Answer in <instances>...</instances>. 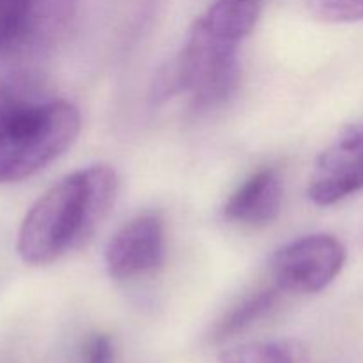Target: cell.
Here are the masks:
<instances>
[{"label":"cell","instance_id":"cell-1","mask_svg":"<svg viewBox=\"0 0 363 363\" xmlns=\"http://www.w3.org/2000/svg\"><path fill=\"white\" fill-rule=\"evenodd\" d=\"M116 170L91 165L69 174L32 204L18 230L16 250L25 264L46 266L80 248L112 211Z\"/></svg>","mask_w":363,"mask_h":363},{"label":"cell","instance_id":"cell-2","mask_svg":"<svg viewBox=\"0 0 363 363\" xmlns=\"http://www.w3.org/2000/svg\"><path fill=\"white\" fill-rule=\"evenodd\" d=\"M80 133L78 108L20 80L0 84V184L20 183L62 156Z\"/></svg>","mask_w":363,"mask_h":363},{"label":"cell","instance_id":"cell-3","mask_svg":"<svg viewBox=\"0 0 363 363\" xmlns=\"http://www.w3.org/2000/svg\"><path fill=\"white\" fill-rule=\"evenodd\" d=\"M240 45L199 18L179 55L155 80V98L163 101L188 92L199 108L222 103L236 87Z\"/></svg>","mask_w":363,"mask_h":363},{"label":"cell","instance_id":"cell-4","mask_svg":"<svg viewBox=\"0 0 363 363\" xmlns=\"http://www.w3.org/2000/svg\"><path fill=\"white\" fill-rule=\"evenodd\" d=\"M346 264V248L330 234L300 238L272 257V275L284 293L314 294L326 289Z\"/></svg>","mask_w":363,"mask_h":363},{"label":"cell","instance_id":"cell-5","mask_svg":"<svg viewBox=\"0 0 363 363\" xmlns=\"http://www.w3.org/2000/svg\"><path fill=\"white\" fill-rule=\"evenodd\" d=\"M77 0H0V57L50 45L66 28Z\"/></svg>","mask_w":363,"mask_h":363},{"label":"cell","instance_id":"cell-6","mask_svg":"<svg viewBox=\"0 0 363 363\" xmlns=\"http://www.w3.org/2000/svg\"><path fill=\"white\" fill-rule=\"evenodd\" d=\"M363 190V124H351L318 158L307 195L315 206H333Z\"/></svg>","mask_w":363,"mask_h":363},{"label":"cell","instance_id":"cell-7","mask_svg":"<svg viewBox=\"0 0 363 363\" xmlns=\"http://www.w3.org/2000/svg\"><path fill=\"white\" fill-rule=\"evenodd\" d=\"M165 261V227L158 215H142L124 223L106 243V272L116 280L145 275Z\"/></svg>","mask_w":363,"mask_h":363},{"label":"cell","instance_id":"cell-8","mask_svg":"<svg viewBox=\"0 0 363 363\" xmlns=\"http://www.w3.org/2000/svg\"><path fill=\"white\" fill-rule=\"evenodd\" d=\"M282 181L277 170L262 169L248 177L225 202L223 213L229 220L247 225H266L279 216L282 208Z\"/></svg>","mask_w":363,"mask_h":363},{"label":"cell","instance_id":"cell-9","mask_svg":"<svg viewBox=\"0 0 363 363\" xmlns=\"http://www.w3.org/2000/svg\"><path fill=\"white\" fill-rule=\"evenodd\" d=\"M279 287L259 291V293L252 294L247 300L241 301L218 323L215 330V340L230 339V337L247 330L250 325H254L255 321L264 318L266 314H269L279 301Z\"/></svg>","mask_w":363,"mask_h":363},{"label":"cell","instance_id":"cell-10","mask_svg":"<svg viewBox=\"0 0 363 363\" xmlns=\"http://www.w3.org/2000/svg\"><path fill=\"white\" fill-rule=\"evenodd\" d=\"M220 363H308L293 342H250L230 347L220 354Z\"/></svg>","mask_w":363,"mask_h":363},{"label":"cell","instance_id":"cell-11","mask_svg":"<svg viewBox=\"0 0 363 363\" xmlns=\"http://www.w3.org/2000/svg\"><path fill=\"white\" fill-rule=\"evenodd\" d=\"M314 18L326 23H353L363 20V0H307Z\"/></svg>","mask_w":363,"mask_h":363},{"label":"cell","instance_id":"cell-12","mask_svg":"<svg viewBox=\"0 0 363 363\" xmlns=\"http://www.w3.org/2000/svg\"><path fill=\"white\" fill-rule=\"evenodd\" d=\"M84 363H113V344L108 335L96 333L87 340L84 350Z\"/></svg>","mask_w":363,"mask_h":363}]
</instances>
